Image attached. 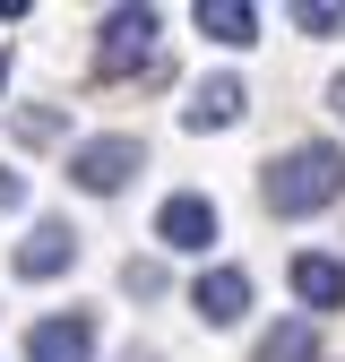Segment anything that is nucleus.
Returning <instances> with one entry per match:
<instances>
[{
  "label": "nucleus",
  "instance_id": "1",
  "mask_svg": "<svg viewBox=\"0 0 345 362\" xmlns=\"http://www.w3.org/2000/svg\"><path fill=\"white\" fill-rule=\"evenodd\" d=\"M345 199V147H293L268 164V216H320Z\"/></svg>",
  "mask_w": 345,
  "mask_h": 362
},
{
  "label": "nucleus",
  "instance_id": "2",
  "mask_svg": "<svg viewBox=\"0 0 345 362\" xmlns=\"http://www.w3.org/2000/svg\"><path fill=\"white\" fill-rule=\"evenodd\" d=\"M139 164H147L139 139H86V147H69V181H78V190H95V199H112Z\"/></svg>",
  "mask_w": 345,
  "mask_h": 362
},
{
  "label": "nucleus",
  "instance_id": "3",
  "mask_svg": "<svg viewBox=\"0 0 345 362\" xmlns=\"http://www.w3.org/2000/svg\"><path fill=\"white\" fill-rule=\"evenodd\" d=\"M147 52H156V9H112L104 18V43H95V69L104 78H129Z\"/></svg>",
  "mask_w": 345,
  "mask_h": 362
},
{
  "label": "nucleus",
  "instance_id": "4",
  "mask_svg": "<svg viewBox=\"0 0 345 362\" xmlns=\"http://www.w3.org/2000/svg\"><path fill=\"white\" fill-rule=\"evenodd\" d=\"M156 242H164V250H207V242H216V207H207L199 190L164 199V216H156Z\"/></svg>",
  "mask_w": 345,
  "mask_h": 362
},
{
  "label": "nucleus",
  "instance_id": "5",
  "mask_svg": "<svg viewBox=\"0 0 345 362\" xmlns=\"http://www.w3.org/2000/svg\"><path fill=\"white\" fill-rule=\"evenodd\" d=\"M26 362H95V320L69 310V320H43L26 337Z\"/></svg>",
  "mask_w": 345,
  "mask_h": 362
},
{
  "label": "nucleus",
  "instance_id": "6",
  "mask_svg": "<svg viewBox=\"0 0 345 362\" xmlns=\"http://www.w3.org/2000/svg\"><path fill=\"white\" fill-rule=\"evenodd\" d=\"M190 302H199L207 328H233L242 310H250V276H242V267H207V276L190 285Z\"/></svg>",
  "mask_w": 345,
  "mask_h": 362
},
{
  "label": "nucleus",
  "instance_id": "7",
  "mask_svg": "<svg viewBox=\"0 0 345 362\" xmlns=\"http://www.w3.org/2000/svg\"><path fill=\"white\" fill-rule=\"evenodd\" d=\"M69 259H78V233H69V224H35V233L18 242V276L43 285V276H61Z\"/></svg>",
  "mask_w": 345,
  "mask_h": 362
},
{
  "label": "nucleus",
  "instance_id": "8",
  "mask_svg": "<svg viewBox=\"0 0 345 362\" xmlns=\"http://www.w3.org/2000/svg\"><path fill=\"white\" fill-rule=\"evenodd\" d=\"M293 293L311 302V310H345V259L302 250V259H293Z\"/></svg>",
  "mask_w": 345,
  "mask_h": 362
},
{
  "label": "nucleus",
  "instance_id": "9",
  "mask_svg": "<svg viewBox=\"0 0 345 362\" xmlns=\"http://www.w3.org/2000/svg\"><path fill=\"white\" fill-rule=\"evenodd\" d=\"M242 104H250V95H242V78H207L199 95L182 104V121H190V129H233V121H242Z\"/></svg>",
  "mask_w": 345,
  "mask_h": 362
},
{
  "label": "nucleus",
  "instance_id": "10",
  "mask_svg": "<svg viewBox=\"0 0 345 362\" xmlns=\"http://www.w3.org/2000/svg\"><path fill=\"white\" fill-rule=\"evenodd\" d=\"M199 35H216V43H250V35H259V9H250V0H199Z\"/></svg>",
  "mask_w": 345,
  "mask_h": 362
},
{
  "label": "nucleus",
  "instance_id": "11",
  "mask_svg": "<svg viewBox=\"0 0 345 362\" xmlns=\"http://www.w3.org/2000/svg\"><path fill=\"white\" fill-rule=\"evenodd\" d=\"M259 362H320V328L311 320H276L259 337Z\"/></svg>",
  "mask_w": 345,
  "mask_h": 362
},
{
  "label": "nucleus",
  "instance_id": "12",
  "mask_svg": "<svg viewBox=\"0 0 345 362\" xmlns=\"http://www.w3.org/2000/svg\"><path fill=\"white\" fill-rule=\"evenodd\" d=\"M293 26H302V35H337V26H345V9H337V0H302Z\"/></svg>",
  "mask_w": 345,
  "mask_h": 362
},
{
  "label": "nucleus",
  "instance_id": "13",
  "mask_svg": "<svg viewBox=\"0 0 345 362\" xmlns=\"http://www.w3.org/2000/svg\"><path fill=\"white\" fill-rule=\"evenodd\" d=\"M121 285L139 293V302H156V293H164V267H139V259H129V276H121Z\"/></svg>",
  "mask_w": 345,
  "mask_h": 362
},
{
  "label": "nucleus",
  "instance_id": "14",
  "mask_svg": "<svg viewBox=\"0 0 345 362\" xmlns=\"http://www.w3.org/2000/svg\"><path fill=\"white\" fill-rule=\"evenodd\" d=\"M18 139H61V112H18Z\"/></svg>",
  "mask_w": 345,
  "mask_h": 362
},
{
  "label": "nucleus",
  "instance_id": "15",
  "mask_svg": "<svg viewBox=\"0 0 345 362\" xmlns=\"http://www.w3.org/2000/svg\"><path fill=\"white\" fill-rule=\"evenodd\" d=\"M18 199H26V181H18V173H0V207H18Z\"/></svg>",
  "mask_w": 345,
  "mask_h": 362
},
{
  "label": "nucleus",
  "instance_id": "16",
  "mask_svg": "<svg viewBox=\"0 0 345 362\" xmlns=\"http://www.w3.org/2000/svg\"><path fill=\"white\" fill-rule=\"evenodd\" d=\"M328 112H337V121H345V78H337V86H328Z\"/></svg>",
  "mask_w": 345,
  "mask_h": 362
},
{
  "label": "nucleus",
  "instance_id": "17",
  "mask_svg": "<svg viewBox=\"0 0 345 362\" xmlns=\"http://www.w3.org/2000/svg\"><path fill=\"white\" fill-rule=\"evenodd\" d=\"M121 362H164V354H147V345H129V354H121Z\"/></svg>",
  "mask_w": 345,
  "mask_h": 362
},
{
  "label": "nucleus",
  "instance_id": "18",
  "mask_svg": "<svg viewBox=\"0 0 345 362\" xmlns=\"http://www.w3.org/2000/svg\"><path fill=\"white\" fill-rule=\"evenodd\" d=\"M0 86H9V61H0Z\"/></svg>",
  "mask_w": 345,
  "mask_h": 362
}]
</instances>
